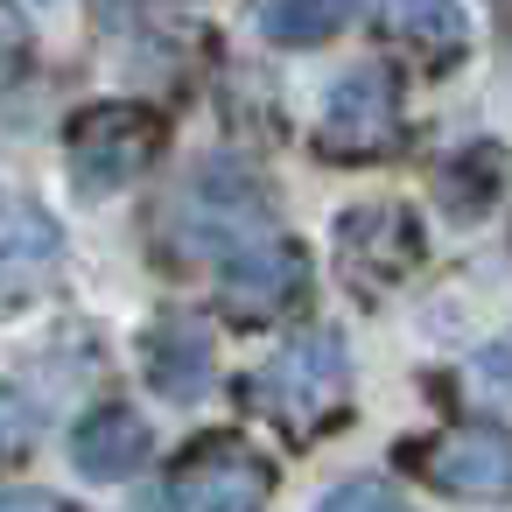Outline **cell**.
<instances>
[{"label": "cell", "instance_id": "obj_3", "mask_svg": "<svg viewBox=\"0 0 512 512\" xmlns=\"http://www.w3.org/2000/svg\"><path fill=\"white\" fill-rule=\"evenodd\" d=\"M400 85H393V71H379V64H358V71H344L337 85H330V99H323V127H316V148L330 155V162H379V155H393L400 148Z\"/></svg>", "mask_w": 512, "mask_h": 512}, {"label": "cell", "instance_id": "obj_5", "mask_svg": "<svg viewBox=\"0 0 512 512\" xmlns=\"http://www.w3.org/2000/svg\"><path fill=\"white\" fill-rule=\"evenodd\" d=\"M309 295V253L295 239H260L239 260H225L218 274V316L239 330H267L281 316H295Z\"/></svg>", "mask_w": 512, "mask_h": 512}, {"label": "cell", "instance_id": "obj_7", "mask_svg": "<svg viewBox=\"0 0 512 512\" xmlns=\"http://www.w3.org/2000/svg\"><path fill=\"white\" fill-rule=\"evenodd\" d=\"M414 463L428 484H442L456 498H484V505L512 498V435L505 428H456L435 449H421Z\"/></svg>", "mask_w": 512, "mask_h": 512}, {"label": "cell", "instance_id": "obj_8", "mask_svg": "<svg viewBox=\"0 0 512 512\" xmlns=\"http://www.w3.org/2000/svg\"><path fill=\"white\" fill-rule=\"evenodd\" d=\"M148 449H155L148 421H141L134 407H120V400L92 407V414L78 421V435H71V463H78L92 484H120V477H134V470L148 463Z\"/></svg>", "mask_w": 512, "mask_h": 512}, {"label": "cell", "instance_id": "obj_2", "mask_svg": "<svg viewBox=\"0 0 512 512\" xmlns=\"http://www.w3.org/2000/svg\"><path fill=\"white\" fill-rule=\"evenodd\" d=\"M64 155H71V176L85 197H106V190H127L148 176V162L162 155V113L148 106H85L64 134Z\"/></svg>", "mask_w": 512, "mask_h": 512}, {"label": "cell", "instance_id": "obj_14", "mask_svg": "<svg viewBox=\"0 0 512 512\" xmlns=\"http://www.w3.org/2000/svg\"><path fill=\"white\" fill-rule=\"evenodd\" d=\"M316 512H414L407 498H393L386 484H372V477H351V484H337Z\"/></svg>", "mask_w": 512, "mask_h": 512}, {"label": "cell", "instance_id": "obj_9", "mask_svg": "<svg viewBox=\"0 0 512 512\" xmlns=\"http://www.w3.org/2000/svg\"><path fill=\"white\" fill-rule=\"evenodd\" d=\"M141 365H148V379H155L176 407H190V400L211 386V330H197L190 316H169V323H155V330L141 337Z\"/></svg>", "mask_w": 512, "mask_h": 512}, {"label": "cell", "instance_id": "obj_16", "mask_svg": "<svg viewBox=\"0 0 512 512\" xmlns=\"http://www.w3.org/2000/svg\"><path fill=\"white\" fill-rule=\"evenodd\" d=\"M0 512H71V505L50 491H0Z\"/></svg>", "mask_w": 512, "mask_h": 512}, {"label": "cell", "instance_id": "obj_11", "mask_svg": "<svg viewBox=\"0 0 512 512\" xmlns=\"http://www.w3.org/2000/svg\"><path fill=\"white\" fill-rule=\"evenodd\" d=\"M57 253H64V232H57L43 211H29V204H8V211H0V288L36 281Z\"/></svg>", "mask_w": 512, "mask_h": 512}, {"label": "cell", "instance_id": "obj_10", "mask_svg": "<svg viewBox=\"0 0 512 512\" xmlns=\"http://www.w3.org/2000/svg\"><path fill=\"white\" fill-rule=\"evenodd\" d=\"M379 36L400 43V50H421L428 64H456L463 43H470V22L456 0H379Z\"/></svg>", "mask_w": 512, "mask_h": 512}, {"label": "cell", "instance_id": "obj_13", "mask_svg": "<svg viewBox=\"0 0 512 512\" xmlns=\"http://www.w3.org/2000/svg\"><path fill=\"white\" fill-rule=\"evenodd\" d=\"M505 190V148H470V155H456L449 162V176H442V197L470 218V211H484V197H498Z\"/></svg>", "mask_w": 512, "mask_h": 512}, {"label": "cell", "instance_id": "obj_6", "mask_svg": "<svg viewBox=\"0 0 512 512\" xmlns=\"http://www.w3.org/2000/svg\"><path fill=\"white\" fill-rule=\"evenodd\" d=\"M337 253L358 274V288H393L421 267V225H414L407 204H365V211L344 218Z\"/></svg>", "mask_w": 512, "mask_h": 512}, {"label": "cell", "instance_id": "obj_15", "mask_svg": "<svg viewBox=\"0 0 512 512\" xmlns=\"http://www.w3.org/2000/svg\"><path fill=\"white\" fill-rule=\"evenodd\" d=\"M22 64H29V22L15 15V0H0V85H15Z\"/></svg>", "mask_w": 512, "mask_h": 512}, {"label": "cell", "instance_id": "obj_12", "mask_svg": "<svg viewBox=\"0 0 512 512\" xmlns=\"http://www.w3.org/2000/svg\"><path fill=\"white\" fill-rule=\"evenodd\" d=\"M351 15H358V0H274V8L260 15V29H267L274 43H323V36H337Z\"/></svg>", "mask_w": 512, "mask_h": 512}, {"label": "cell", "instance_id": "obj_1", "mask_svg": "<svg viewBox=\"0 0 512 512\" xmlns=\"http://www.w3.org/2000/svg\"><path fill=\"white\" fill-rule=\"evenodd\" d=\"M246 400L288 435V442H309L316 428H330L351 400V351L337 330H302L288 337L267 365L246 372Z\"/></svg>", "mask_w": 512, "mask_h": 512}, {"label": "cell", "instance_id": "obj_4", "mask_svg": "<svg viewBox=\"0 0 512 512\" xmlns=\"http://www.w3.org/2000/svg\"><path fill=\"white\" fill-rule=\"evenodd\" d=\"M274 498V463L232 435H204L176 456L169 470V505L176 512H260Z\"/></svg>", "mask_w": 512, "mask_h": 512}]
</instances>
